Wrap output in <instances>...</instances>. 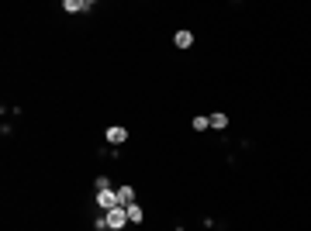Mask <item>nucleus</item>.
Segmentation results:
<instances>
[{
	"mask_svg": "<svg viewBox=\"0 0 311 231\" xmlns=\"http://www.w3.org/2000/svg\"><path fill=\"white\" fill-rule=\"evenodd\" d=\"M104 225H107L111 231H121L125 225H132V221H128V211H125V207H114V211L104 214Z\"/></svg>",
	"mask_w": 311,
	"mask_h": 231,
	"instance_id": "f257e3e1",
	"label": "nucleus"
},
{
	"mask_svg": "<svg viewBox=\"0 0 311 231\" xmlns=\"http://www.w3.org/2000/svg\"><path fill=\"white\" fill-rule=\"evenodd\" d=\"M97 207H104V211H114V207H121V200H118V190H97Z\"/></svg>",
	"mask_w": 311,
	"mask_h": 231,
	"instance_id": "f03ea898",
	"label": "nucleus"
},
{
	"mask_svg": "<svg viewBox=\"0 0 311 231\" xmlns=\"http://www.w3.org/2000/svg\"><path fill=\"white\" fill-rule=\"evenodd\" d=\"M63 10L66 14H83V10H93L90 0H63Z\"/></svg>",
	"mask_w": 311,
	"mask_h": 231,
	"instance_id": "7ed1b4c3",
	"label": "nucleus"
},
{
	"mask_svg": "<svg viewBox=\"0 0 311 231\" xmlns=\"http://www.w3.org/2000/svg\"><path fill=\"white\" fill-rule=\"evenodd\" d=\"M107 142H111V145H125V142H128V131H125L121 124H114V128H107Z\"/></svg>",
	"mask_w": 311,
	"mask_h": 231,
	"instance_id": "20e7f679",
	"label": "nucleus"
},
{
	"mask_svg": "<svg viewBox=\"0 0 311 231\" xmlns=\"http://www.w3.org/2000/svg\"><path fill=\"white\" fill-rule=\"evenodd\" d=\"M173 42H176V49H190V45H194V35H190V31H176Z\"/></svg>",
	"mask_w": 311,
	"mask_h": 231,
	"instance_id": "39448f33",
	"label": "nucleus"
},
{
	"mask_svg": "<svg viewBox=\"0 0 311 231\" xmlns=\"http://www.w3.org/2000/svg\"><path fill=\"white\" fill-rule=\"evenodd\" d=\"M118 200H121V207H128V204L135 200V190H132V186H118Z\"/></svg>",
	"mask_w": 311,
	"mask_h": 231,
	"instance_id": "423d86ee",
	"label": "nucleus"
},
{
	"mask_svg": "<svg viewBox=\"0 0 311 231\" xmlns=\"http://www.w3.org/2000/svg\"><path fill=\"white\" fill-rule=\"evenodd\" d=\"M125 211H128V221H132V225H139V221H142V218H146V214H142V207H139V204H128V207H125Z\"/></svg>",
	"mask_w": 311,
	"mask_h": 231,
	"instance_id": "0eeeda50",
	"label": "nucleus"
},
{
	"mask_svg": "<svg viewBox=\"0 0 311 231\" xmlns=\"http://www.w3.org/2000/svg\"><path fill=\"white\" fill-rule=\"evenodd\" d=\"M211 128H218V131L229 128V117H225V114H211Z\"/></svg>",
	"mask_w": 311,
	"mask_h": 231,
	"instance_id": "6e6552de",
	"label": "nucleus"
},
{
	"mask_svg": "<svg viewBox=\"0 0 311 231\" xmlns=\"http://www.w3.org/2000/svg\"><path fill=\"white\" fill-rule=\"evenodd\" d=\"M190 124H194V131H208L211 128V117H194Z\"/></svg>",
	"mask_w": 311,
	"mask_h": 231,
	"instance_id": "1a4fd4ad",
	"label": "nucleus"
}]
</instances>
